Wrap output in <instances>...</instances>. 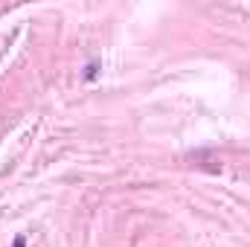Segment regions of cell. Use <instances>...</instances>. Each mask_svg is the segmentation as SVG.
Returning a JSON list of instances; mask_svg holds the SVG:
<instances>
[{
	"instance_id": "6da1fadb",
	"label": "cell",
	"mask_w": 250,
	"mask_h": 247,
	"mask_svg": "<svg viewBox=\"0 0 250 247\" xmlns=\"http://www.w3.org/2000/svg\"><path fill=\"white\" fill-rule=\"evenodd\" d=\"M15 247H23V239H18V242H15Z\"/></svg>"
}]
</instances>
